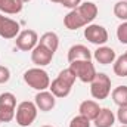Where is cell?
<instances>
[{
    "mask_svg": "<svg viewBox=\"0 0 127 127\" xmlns=\"http://www.w3.org/2000/svg\"><path fill=\"white\" fill-rule=\"evenodd\" d=\"M75 80H77V77L74 75V72L69 68L62 69L59 72V75L53 81H50L49 90L55 95V97H66L71 93Z\"/></svg>",
    "mask_w": 127,
    "mask_h": 127,
    "instance_id": "cell-1",
    "label": "cell"
},
{
    "mask_svg": "<svg viewBox=\"0 0 127 127\" xmlns=\"http://www.w3.org/2000/svg\"><path fill=\"white\" fill-rule=\"evenodd\" d=\"M24 81L37 92H41V90H47L49 86H50V77L49 74L40 68V66H35V68H30L24 72Z\"/></svg>",
    "mask_w": 127,
    "mask_h": 127,
    "instance_id": "cell-2",
    "label": "cell"
},
{
    "mask_svg": "<svg viewBox=\"0 0 127 127\" xmlns=\"http://www.w3.org/2000/svg\"><path fill=\"white\" fill-rule=\"evenodd\" d=\"M37 112L38 108L35 106L34 102L30 100H24L16 106V112H15V118L18 126L21 127H28L34 123V120L37 118Z\"/></svg>",
    "mask_w": 127,
    "mask_h": 127,
    "instance_id": "cell-3",
    "label": "cell"
},
{
    "mask_svg": "<svg viewBox=\"0 0 127 127\" xmlns=\"http://www.w3.org/2000/svg\"><path fill=\"white\" fill-rule=\"evenodd\" d=\"M74 75L83 81V83H92V80L96 77V68L92 61H74V62H69V66H68Z\"/></svg>",
    "mask_w": 127,
    "mask_h": 127,
    "instance_id": "cell-4",
    "label": "cell"
},
{
    "mask_svg": "<svg viewBox=\"0 0 127 127\" xmlns=\"http://www.w3.org/2000/svg\"><path fill=\"white\" fill-rule=\"evenodd\" d=\"M109 93H111V78L103 72H97L90 83V95L97 100H102L106 99Z\"/></svg>",
    "mask_w": 127,
    "mask_h": 127,
    "instance_id": "cell-5",
    "label": "cell"
},
{
    "mask_svg": "<svg viewBox=\"0 0 127 127\" xmlns=\"http://www.w3.org/2000/svg\"><path fill=\"white\" fill-rule=\"evenodd\" d=\"M16 112V96L10 92L0 95V123H9L15 118Z\"/></svg>",
    "mask_w": 127,
    "mask_h": 127,
    "instance_id": "cell-6",
    "label": "cell"
},
{
    "mask_svg": "<svg viewBox=\"0 0 127 127\" xmlns=\"http://www.w3.org/2000/svg\"><path fill=\"white\" fill-rule=\"evenodd\" d=\"M84 37L96 46H103L108 41V31L99 24H89L84 28Z\"/></svg>",
    "mask_w": 127,
    "mask_h": 127,
    "instance_id": "cell-7",
    "label": "cell"
},
{
    "mask_svg": "<svg viewBox=\"0 0 127 127\" xmlns=\"http://www.w3.org/2000/svg\"><path fill=\"white\" fill-rule=\"evenodd\" d=\"M15 44L22 52H31L32 49L38 44V35L34 30H24L18 34Z\"/></svg>",
    "mask_w": 127,
    "mask_h": 127,
    "instance_id": "cell-8",
    "label": "cell"
},
{
    "mask_svg": "<svg viewBox=\"0 0 127 127\" xmlns=\"http://www.w3.org/2000/svg\"><path fill=\"white\" fill-rule=\"evenodd\" d=\"M53 52L49 50L47 47H44L43 44H37L34 49L31 50V61L35 66H46L52 62L53 59Z\"/></svg>",
    "mask_w": 127,
    "mask_h": 127,
    "instance_id": "cell-9",
    "label": "cell"
},
{
    "mask_svg": "<svg viewBox=\"0 0 127 127\" xmlns=\"http://www.w3.org/2000/svg\"><path fill=\"white\" fill-rule=\"evenodd\" d=\"M34 103H35V106H37L40 111L49 112V111H52V109L55 108V105H56V97H55V95H53L50 90H41V92H38V93L35 95Z\"/></svg>",
    "mask_w": 127,
    "mask_h": 127,
    "instance_id": "cell-10",
    "label": "cell"
},
{
    "mask_svg": "<svg viewBox=\"0 0 127 127\" xmlns=\"http://www.w3.org/2000/svg\"><path fill=\"white\" fill-rule=\"evenodd\" d=\"M19 24L15 19L10 18H4L3 22L0 24V37H3L4 40H12L16 38L19 34Z\"/></svg>",
    "mask_w": 127,
    "mask_h": 127,
    "instance_id": "cell-11",
    "label": "cell"
},
{
    "mask_svg": "<svg viewBox=\"0 0 127 127\" xmlns=\"http://www.w3.org/2000/svg\"><path fill=\"white\" fill-rule=\"evenodd\" d=\"M93 58H95L96 62H99L100 65H109V64H114V61L117 59V55H115V50L112 47L99 46L93 52Z\"/></svg>",
    "mask_w": 127,
    "mask_h": 127,
    "instance_id": "cell-12",
    "label": "cell"
},
{
    "mask_svg": "<svg viewBox=\"0 0 127 127\" xmlns=\"http://www.w3.org/2000/svg\"><path fill=\"white\" fill-rule=\"evenodd\" d=\"M92 52L84 46V44H74L68 50V62L74 61H92Z\"/></svg>",
    "mask_w": 127,
    "mask_h": 127,
    "instance_id": "cell-13",
    "label": "cell"
},
{
    "mask_svg": "<svg viewBox=\"0 0 127 127\" xmlns=\"http://www.w3.org/2000/svg\"><path fill=\"white\" fill-rule=\"evenodd\" d=\"M64 25H65L68 30L74 31V30H78V28H81V27H86L87 24L84 22V19L81 18V15L78 13V10H77V9H72V10H69V12L64 16Z\"/></svg>",
    "mask_w": 127,
    "mask_h": 127,
    "instance_id": "cell-14",
    "label": "cell"
},
{
    "mask_svg": "<svg viewBox=\"0 0 127 127\" xmlns=\"http://www.w3.org/2000/svg\"><path fill=\"white\" fill-rule=\"evenodd\" d=\"M99 111H100L99 103H97L96 100H92V99L83 100V102L80 103V108H78L80 115H83V117L89 118L90 121H93V120H95L96 115L99 114Z\"/></svg>",
    "mask_w": 127,
    "mask_h": 127,
    "instance_id": "cell-15",
    "label": "cell"
},
{
    "mask_svg": "<svg viewBox=\"0 0 127 127\" xmlns=\"http://www.w3.org/2000/svg\"><path fill=\"white\" fill-rule=\"evenodd\" d=\"M78 10V13L81 15V18L84 19V22L89 25L93 22L96 16H97V6H96L93 1H84L81 3L78 7H75Z\"/></svg>",
    "mask_w": 127,
    "mask_h": 127,
    "instance_id": "cell-16",
    "label": "cell"
},
{
    "mask_svg": "<svg viewBox=\"0 0 127 127\" xmlns=\"http://www.w3.org/2000/svg\"><path fill=\"white\" fill-rule=\"evenodd\" d=\"M93 123L96 127H112L115 123V115L109 108H100Z\"/></svg>",
    "mask_w": 127,
    "mask_h": 127,
    "instance_id": "cell-17",
    "label": "cell"
},
{
    "mask_svg": "<svg viewBox=\"0 0 127 127\" xmlns=\"http://www.w3.org/2000/svg\"><path fill=\"white\" fill-rule=\"evenodd\" d=\"M38 44H43L44 47H47L49 50H52L55 53L58 50V47H59V37H58L56 32L47 31L38 38Z\"/></svg>",
    "mask_w": 127,
    "mask_h": 127,
    "instance_id": "cell-18",
    "label": "cell"
},
{
    "mask_svg": "<svg viewBox=\"0 0 127 127\" xmlns=\"http://www.w3.org/2000/svg\"><path fill=\"white\" fill-rule=\"evenodd\" d=\"M24 3L21 0H0V12L7 15H16L22 10Z\"/></svg>",
    "mask_w": 127,
    "mask_h": 127,
    "instance_id": "cell-19",
    "label": "cell"
},
{
    "mask_svg": "<svg viewBox=\"0 0 127 127\" xmlns=\"http://www.w3.org/2000/svg\"><path fill=\"white\" fill-rule=\"evenodd\" d=\"M111 96H112V100L115 105H118V106L127 105V86H117L111 92Z\"/></svg>",
    "mask_w": 127,
    "mask_h": 127,
    "instance_id": "cell-20",
    "label": "cell"
},
{
    "mask_svg": "<svg viewBox=\"0 0 127 127\" xmlns=\"http://www.w3.org/2000/svg\"><path fill=\"white\" fill-rule=\"evenodd\" d=\"M114 72L118 77H127V53L118 56L114 61Z\"/></svg>",
    "mask_w": 127,
    "mask_h": 127,
    "instance_id": "cell-21",
    "label": "cell"
},
{
    "mask_svg": "<svg viewBox=\"0 0 127 127\" xmlns=\"http://www.w3.org/2000/svg\"><path fill=\"white\" fill-rule=\"evenodd\" d=\"M114 15L121 21H127V0H120L114 4Z\"/></svg>",
    "mask_w": 127,
    "mask_h": 127,
    "instance_id": "cell-22",
    "label": "cell"
},
{
    "mask_svg": "<svg viewBox=\"0 0 127 127\" xmlns=\"http://www.w3.org/2000/svg\"><path fill=\"white\" fill-rule=\"evenodd\" d=\"M69 127H90V120L78 114L77 117H74V118L71 120Z\"/></svg>",
    "mask_w": 127,
    "mask_h": 127,
    "instance_id": "cell-23",
    "label": "cell"
},
{
    "mask_svg": "<svg viewBox=\"0 0 127 127\" xmlns=\"http://www.w3.org/2000/svg\"><path fill=\"white\" fill-rule=\"evenodd\" d=\"M117 38L121 44H127V21H123V24L117 28Z\"/></svg>",
    "mask_w": 127,
    "mask_h": 127,
    "instance_id": "cell-24",
    "label": "cell"
},
{
    "mask_svg": "<svg viewBox=\"0 0 127 127\" xmlns=\"http://www.w3.org/2000/svg\"><path fill=\"white\" fill-rule=\"evenodd\" d=\"M10 80V71L7 66L0 65V84H4Z\"/></svg>",
    "mask_w": 127,
    "mask_h": 127,
    "instance_id": "cell-25",
    "label": "cell"
},
{
    "mask_svg": "<svg viewBox=\"0 0 127 127\" xmlns=\"http://www.w3.org/2000/svg\"><path fill=\"white\" fill-rule=\"evenodd\" d=\"M117 118L121 124L127 126V105L124 106H118V111H117Z\"/></svg>",
    "mask_w": 127,
    "mask_h": 127,
    "instance_id": "cell-26",
    "label": "cell"
},
{
    "mask_svg": "<svg viewBox=\"0 0 127 127\" xmlns=\"http://www.w3.org/2000/svg\"><path fill=\"white\" fill-rule=\"evenodd\" d=\"M61 4L64 7H68V9L72 10V9H75V7H78L81 4V0H62Z\"/></svg>",
    "mask_w": 127,
    "mask_h": 127,
    "instance_id": "cell-27",
    "label": "cell"
},
{
    "mask_svg": "<svg viewBox=\"0 0 127 127\" xmlns=\"http://www.w3.org/2000/svg\"><path fill=\"white\" fill-rule=\"evenodd\" d=\"M4 18H6V16H3V15H1V13H0V24H1V22H3V19H4Z\"/></svg>",
    "mask_w": 127,
    "mask_h": 127,
    "instance_id": "cell-28",
    "label": "cell"
},
{
    "mask_svg": "<svg viewBox=\"0 0 127 127\" xmlns=\"http://www.w3.org/2000/svg\"><path fill=\"white\" fill-rule=\"evenodd\" d=\"M50 1H52V3H61L62 0H50Z\"/></svg>",
    "mask_w": 127,
    "mask_h": 127,
    "instance_id": "cell-29",
    "label": "cell"
},
{
    "mask_svg": "<svg viewBox=\"0 0 127 127\" xmlns=\"http://www.w3.org/2000/svg\"><path fill=\"white\" fill-rule=\"evenodd\" d=\"M22 3H27V1H31V0H21Z\"/></svg>",
    "mask_w": 127,
    "mask_h": 127,
    "instance_id": "cell-30",
    "label": "cell"
},
{
    "mask_svg": "<svg viewBox=\"0 0 127 127\" xmlns=\"http://www.w3.org/2000/svg\"><path fill=\"white\" fill-rule=\"evenodd\" d=\"M41 127H53V126H41Z\"/></svg>",
    "mask_w": 127,
    "mask_h": 127,
    "instance_id": "cell-31",
    "label": "cell"
},
{
    "mask_svg": "<svg viewBox=\"0 0 127 127\" xmlns=\"http://www.w3.org/2000/svg\"><path fill=\"white\" fill-rule=\"evenodd\" d=\"M120 127H127V126H124V124H121V126H120Z\"/></svg>",
    "mask_w": 127,
    "mask_h": 127,
    "instance_id": "cell-32",
    "label": "cell"
},
{
    "mask_svg": "<svg viewBox=\"0 0 127 127\" xmlns=\"http://www.w3.org/2000/svg\"><path fill=\"white\" fill-rule=\"evenodd\" d=\"M0 124H1V123H0Z\"/></svg>",
    "mask_w": 127,
    "mask_h": 127,
    "instance_id": "cell-33",
    "label": "cell"
},
{
    "mask_svg": "<svg viewBox=\"0 0 127 127\" xmlns=\"http://www.w3.org/2000/svg\"><path fill=\"white\" fill-rule=\"evenodd\" d=\"M126 53H127V52H126Z\"/></svg>",
    "mask_w": 127,
    "mask_h": 127,
    "instance_id": "cell-34",
    "label": "cell"
}]
</instances>
